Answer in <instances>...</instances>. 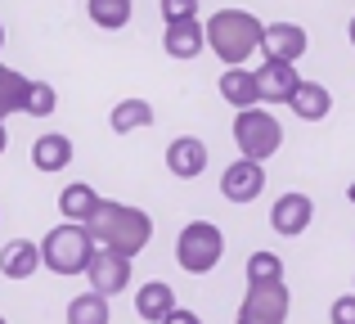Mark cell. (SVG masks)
I'll list each match as a JSON object with an SVG mask.
<instances>
[{
	"mask_svg": "<svg viewBox=\"0 0 355 324\" xmlns=\"http://www.w3.org/2000/svg\"><path fill=\"white\" fill-rule=\"evenodd\" d=\"M297 86H302V72L293 63H270L266 59L257 68V99L261 104H288L297 95Z\"/></svg>",
	"mask_w": 355,
	"mask_h": 324,
	"instance_id": "obj_11",
	"label": "cell"
},
{
	"mask_svg": "<svg viewBox=\"0 0 355 324\" xmlns=\"http://www.w3.org/2000/svg\"><path fill=\"white\" fill-rule=\"evenodd\" d=\"M162 50L171 54V59L189 63V59H198V54L207 50V32H202L198 18H189V23H166V32H162Z\"/></svg>",
	"mask_w": 355,
	"mask_h": 324,
	"instance_id": "obj_13",
	"label": "cell"
},
{
	"mask_svg": "<svg viewBox=\"0 0 355 324\" xmlns=\"http://www.w3.org/2000/svg\"><path fill=\"white\" fill-rule=\"evenodd\" d=\"M243 271H248V289H257V284H284V257L279 253H252Z\"/></svg>",
	"mask_w": 355,
	"mask_h": 324,
	"instance_id": "obj_24",
	"label": "cell"
},
{
	"mask_svg": "<svg viewBox=\"0 0 355 324\" xmlns=\"http://www.w3.org/2000/svg\"><path fill=\"white\" fill-rule=\"evenodd\" d=\"M86 14L104 32H121L130 23V0H86Z\"/></svg>",
	"mask_w": 355,
	"mask_h": 324,
	"instance_id": "obj_23",
	"label": "cell"
},
{
	"mask_svg": "<svg viewBox=\"0 0 355 324\" xmlns=\"http://www.w3.org/2000/svg\"><path fill=\"white\" fill-rule=\"evenodd\" d=\"M99 203L104 198L95 194L90 180H72V185H63V194H59V216H68V225H86L99 212Z\"/></svg>",
	"mask_w": 355,
	"mask_h": 324,
	"instance_id": "obj_16",
	"label": "cell"
},
{
	"mask_svg": "<svg viewBox=\"0 0 355 324\" xmlns=\"http://www.w3.org/2000/svg\"><path fill=\"white\" fill-rule=\"evenodd\" d=\"M347 198H351V203H355V180H351V185H347Z\"/></svg>",
	"mask_w": 355,
	"mask_h": 324,
	"instance_id": "obj_31",
	"label": "cell"
},
{
	"mask_svg": "<svg viewBox=\"0 0 355 324\" xmlns=\"http://www.w3.org/2000/svg\"><path fill=\"white\" fill-rule=\"evenodd\" d=\"M0 50H5V23H0Z\"/></svg>",
	"mask_w": 355,
	"mask_h": 324,
	"instance_id": "obj_32",
	"label": "cell"
},
{
	"mask_svg": "<svg viewBox=\"0 0 355 324\" xmlns=\"http://www.w3.org/2000/svg\"><path fill=\"white\" fill-rule=\"evenodd\" d=\"M86 230L95 239V248L117 253V257H135L153 239V216L130 207V203H99V212L86 221Z\"/></svg>",
	"mask_w": 355,
	"mask_h": 324,
	"instance_id": "obj_1",
	"label": "cell"
},
{
	"mask_svg": "<svg viewBox=\"0 0 355 324\" xmlns=\"http://www.w3.org/2000/svg\"><path fill=\"white\" fill-rule=\"evenodd\" d=\"M234 144H239V158L266 167V158H275L279 144H284V126L266 108H243V113H234Z\"/></svg>",
	"mask_w": 355,
	"mask_h": 324,
	"instance_id": "obj_5",
	"label": "cell"
},
{
	"mask_svg": "<svg viewBox=\"0 0 355 324\" xmlns=\"http://www.w3.org/2000/svg\"><path fill=\"white\" fill-rule=\"evenodd\" d=\"M72 162V140L63 131H50L32 144V167L36 171H63Z\"/></svg>",
	"mask_w": 355,
	"mask_h": 324,
	"instance_id": "obj_19",
	"label": "cell"
},
{
	"mask_svg": "<svg viewBox=\"0 0 355 324\" xmlns=\"http://www.w3.org/2000/svg\"><path fill=\"white\" fill-rule=\"evenodd\" d=\"M153 104L148 99H121L113 104V113H108V126H113V135H130V131H144V126H153Z\"/></svg>",
	"mask_w": 355,
	"mask_h": 324,
	"instance_id": "obj_20",
	"label": "cell"
},
{
	"mask_svg": "<svg viewBox=\"0 0 355 324\" xmlns=\"http://www.w3.org/2000/svg\"><path fill=\"white\" fill-rule=\"evenodd\" d=\"M157 9H162L166 23H189V18H198V0H157Z\"/></svg>",
	"mask_w": 355,
	"mask_h": 324,
	"instance_id": "obj_26",
	"label": "cell"
},
{
	"mask_svg": "<svg viewBox=\"0 0 355 324\" xmlns=\"http://www.w3.org/2000/svg\"><path fill=\"white\" fill-rule=\"evenodd\" d=\"M288 108H293L302 122H324V117H329V108H333V95H329V86H324V81H306L302 77V86H297V95L288 99Z\"/></svg>",
	"mask_w": 355,
	"mask_h": 324,
	"instance_id": "obj_17",
	"label": "cell"
},
{
	"mask_svg": "<svg viewBox=\"0 0 355 324\" xmlns=\"http://www.w3.org/2000/svg\"><path fill=\"white\" fill-rule=\"evenodd\" d=\"M175 311V289L166 280H148L135 289V316L148 320V324H162L166 316Z\"/></svg>",
	"mask_w": 355,
	"mask_h": 324,
	"instance_id": "obj_15",
	"label": "cell"
},
{
	"mask_svg": "<svg viewBox=\"0 0 355 324\" xmlns=\"http://www.w3.org/2000/svg\"><path fill=\"white\" fill-rule=\"evenodd\" d=\"M99 248H95V239H90V230L86 225H54L50 235L41 239V266L45 271H54V275H86V266H90V257H95Z\"/></svg>",
	"mask_w": 355,
	"mask_h": 324,
	"instance_id": "obj_3",
	"label": "cell"
},
{
	"mask_svg": "<svg viewBox=\"0 0 355 324\" xmlns=\"http://www.w3.org/2000/svg\"><path fill=\"white\" fill-rule=\"evenodd\" d=\"M166 171H171L175 180H198V176L207 171V144H202L198 135H175V140L166 144Z\"/></svg>",
	"mask_w": 355,
	"mask_h": 324,
	"instance_id": "obj_12",
	"label": "cell"
},
{
	"mask_svg": "<svg viewBox=\"0 0 355 324\" xmlns=\"http://www.w3.org/2000/svg\"><path fill=\"white\" fill-rule=\"evenodd\" d=\"M329 320L333 324H355V293H342L338 302L329 307Z\"/></svg>",
	"mask_w": 355,
	"mask_h": 324,
	"instance_id": "obj_27",
	"label": "cell"
},
{
	"mask_svg": "<svg viewBox=\"0 0 355 324\" xmlns=\"http://www.w3.org/2000/svg\"><path fill=\"white\" fill-rule=\"evenodd\" d=\"M288 311H293L288 284H257L239 302V324H288Z\"/></svg>",
	"mask_w": 355,
	"mask_h": 324,
	"instance_id": "obj_6",
	"label": "cell"
},
{
	"mask_svg": "<svg viewBox=\"0 0 355 324\" xmlns=\"http://www.w3.org/2000/svg\"><path fill=\"white\" fill-rule=\"evenodd\" d=\"M9 149V131H5V122H0V153Z\"/></svg>",
	"mask_w": 355,
	"mask_h": 324,
	"instance_id": "obj_29",
	"label": "cell"
},
{
	"mask_svg": "<svg viewBox=\"0 0 355 324\" xmlns=\"http://www.w3.org/2000/svg\"><path fill=\"white\" fill-rule=\"evenodd\" d=\"M27 86H32V77H23V72H14V68L0 63V122H5L9 113H23Z\"/></svg>",
	"mask_w": 355,
	"mask_h": 324,
	"instance_id": "obj_21",
	"label": "cell"
},
{
	"mask_svg": "<svg viewBox=\"0 0 355 324\" xmlns=\"http://www.w3.org/2000/svg\"><path fill=\"white\" fill-rule=\"evenodd\" d=\"M261 50H266L270 63H293L311 50V36H306L302 23H266V36H261Z\"/></svg>",
	"mask_w": 355,
	"mask_h": 324,
	"instance_id": "obj_7",
	"label": "cell"
},
{
	"mask_svg": "<svg viewBox=\"0 0 355 324\" xmlns=\"http://www.w3.org/2000/svg\"><path fill=\"white\" fill-rule=\"evenodd\" d=\"M311 216H315V203H311V194H279L275 198V207H270V230L275 235H284V239H297V235H306L311 230Z\"/></svg>",
	"mask_w": 355,
	"mask_h": 324,
	"instance_id": "obj_9",
	"label": "cell"
},
{
	"mask_svg": "<svg viewBox=\"0 0 355 324\" xmlns=\"http://www.w3.org/2000/svg\"><path fill=\"white\" fill-rule=\"evenodd\" d=\"M108 320H113V311H108V298H99V293H77L68 302V324H108Z\"/></svg>",
	"mask_w": 355,
	"mask_h": 324,
	"instance_id": "obj_22",
	"label": "cell"
},
{
	"mask_svg": "<svg viewBox=\"0 0 355 324\" xmlns=\"http://www.w3.org/2000/svg\"><path fill=\"white\" fill-rule=\"evenodd\" d=\"M0 324H5V316H0Z\"/></svg>",
	"mask_w": 355,
	"mask_h": 324,
	"instance_id": "obj_33",
	"label": "cell"
},
{
	"mask_svg": "<svg viewBox=\"0 0 355 324\" xmlns=\"http://www.w3.org/2000/svg\"><path fill=\"white\" fill-rule=\"evenodd\" d=\"M36 271H41V244H32V239H9V244L0 248V275H5V280H32Z\"/></svg>",
	"mask_w": 355,
	"mask_h": 324,
	"instance_id": "obj_14",
	"label": "cell"
},
{
	"mask_svg": "<svg viewBox=\"0 0 355 324\" xmlns=\"http://www.w3.org/2000/svg\"><path fill=\"white\" fill-rule=\"evenodd\" d=\"M162 324H202V320H198V316H193V311H184V307H175V311H171V316H166Z\"/></svg>",
	"mask_w": 355,
	"mask_h": 324,
	"instance_id": "obj_28",
	"label": "cell"
},
{
	"mask_svg": "<svg viewBox=\"0 0 355 324\" xmlns=\"http://www.w3.org/2000/svg\"><path fill=\"white\" fill-rule=\"evenodd\" d=\"M54 108H59V90H54L50 81H32V86H27V99H23V113L27 117H50Z\"/></svg>",
	"mask_w": 355,
	"mask_h": 324,
	"instance_id": "obj_25",
	"label": "cell"
},
{
	"mask_svg": "<svg viewBox=\"0 0 355 324\" xmlns=\"http://www.w3.org/2000/svg\"><path fill=\"white\" fill-rule=\"evenodd\" d=\"M220 99H225L230 108H257L261 99H257V72H248V68H230V72H220Z\"/></svg>",
	"mask_w": 355,
	"mask_h": 324,
	"instance_id": "obj_18",
	"label": "cell"
},
{
	"mask_svg": "<svg viewBox=\"0 0 355 324\" xmlns=\"http://www.w3.org/2000/svg\"><path fill=\"white\" fill-rule=\"evenodd\" d=\"M207 32V50L216 54L225 68H243L252 54L261 50V36H266V23L248 9H216V14L202 23Z\"/></svg>",
	"mask_w": 355,
	"mask_h": 324,
	"instance_id": "obj_2",
	"label": "cell"
},
{
	"mask_svg": "<svg viewBox=\"0 0 355 324\" xmlns=\"http://www.w3.org/2000/svg\"><path fill=\"white\" fill-rule=\"evenodd\" d=\"M347 36H351V45H355V14H351V23H347Z\"/></svg>",
	"mask_w": 355,
	"mask_h": 324,
	"instance_id": "obj_30",
	"label": "cell"
},
{
	"mask_svg": "<svg viewBox=\"0 0 355 324\" xmlns=\"http://www.w3.org/2000/svg\"><path fill=\"white\" fill-rule=\"evenodd\" d=\"M225 257V235L211 221H189V225L175 235V262L184 275H211Z\"/></svg>",
	"mask_w": 355,
	"mask_h": 324,
	"instance_id": "obj_4",
	"label": "cell"
},
{
	"mask_svg": "<svg viewBox=\"0 0 355 324\" xmlns=\"http://www.w3.org/2000/svg\"><path fill=\"white\" fill-rule=\"evenodd\" d=\"M86 280H90V293L117 298L121 289H130V257H117V253H104V248H99L86 266Z\"/></svg>",
	"mask_w": 355,
	"mask_h": 324,
	"instance_id": "obj_8",
	"label": "cell"
},
{
	"mask_svg": "<svg viewBox=\"0 0 355 324\" xmlns=\"http://www.w3.org/2000/svg\"><path fill=\"white\" fill-rule=\"evenodd\" d=\"M220 194H225L230 203H257L261 194H266V167L248 162V158L230 162L225 176H220Z\"/></svg>",
	"mask_w": 355,
	"mask_h": 324,
	"instance_id": "obj_10",
	"label": "cell"
}]
</instances>
